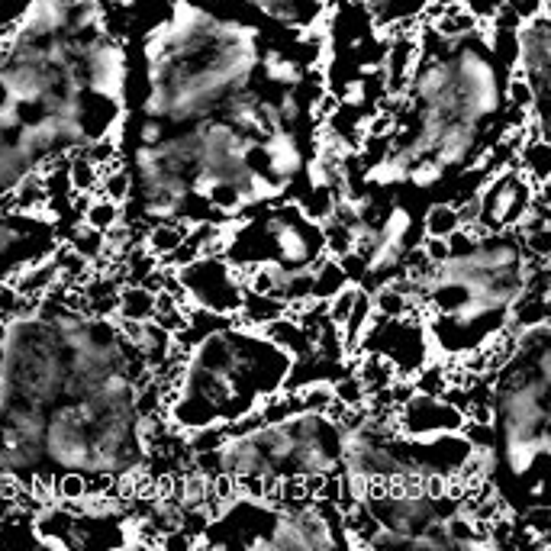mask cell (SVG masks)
I'll return each mask as SVG.
<instances>
[{
    "label": "cell",
    "instance_id": "9",
    "mask_svg": "<svg viewBox=\"0 0 551 551\" xmlns=\"http://www.w3.org/2000/svg\"><path fill=\"white\" fill-rule=\"evenodd\" d=\"M120 220H123V203H113V200H107V197L91 200V207H87L84 216H81V223L94 226V229H100V232H107L113 223H120Z\"/></svg>",
    "mask_w": 551,
    "mask_h": 551
},
{
    "label": "cell",
    "instance_id": "7",
    "mask_svg": "<svg viewBox=\"0 0 551 551\" xmlns=\"http://www.w3.org/2000/svg\"><path fill=\"white\" fill-rule=\"evenodd\" d=\"M458 226H461V220H458L455 203H432V207L426 210V216H423V236L448 239Z\"/></svg>",
    "mask_w": 551,
    "mask_h": 551
},
{
    "label": "cell",
    "instance_id": "17",
    "mask_svg": "<svg viewBox=\"0 0 551 551\" xmlns=\"http://www.w3.org/2000/svg\"><path fill=\"white\" fill-rule=\"evenodd\" d=\"M113 4H123V7H129V4H136V0H113Z\"/></svg>",
    "mask_w": 551,
    "mask_h": 551
},
{
    "label": "cell",
    "instance_id": "5",
    "mask_svg": "<svg viewBox=\"0 0 551 551\" xmlns=\"http://www.w3.org/2000/svg\"><path fill=\"white\" fill-rule=\"evenodd\" d=\"M100 184V168L84 155V145L68 152V187L75 191H97Z\"/></svg>",
    "mask_w": 551,
    "mask_h": 551
},
{
    "label": "cell",
    "instance_id": "15",
    "mask_svg": "<svg viewBox=\"0 0 551 551\" xmlns=\"http://www.w3.org/2000/svg\"><path fill=\"white\" fill-rule=\"evenodd\" d=\"M423 252L426 258L432 261V265H445L448 261V239H439V236H423Z\"/></svg>",
    "mask_w": 551,
    "mask_h": 551
},
{
    "label": "cell",
    "instance_id": "2",
    "mask_svg": "<svg viewBox=\"0 0 551 551\" xmlns=\"http://www.w3.org/2000/svg\"><path fill=\"white\" fill-rule=\"evenodd\" d=\"M152 313H155L152 290H145L142 284H123L120 290H116V316L145 323V319H152Z\"/></svg>",
    "mask_w": 551,
    "mask_h": 551
},
{
    "label": "cell",
    "instance_id": "11",
    "mask_svg": "<svg viewBox=\"0 0 551 551\" xmlns=\"http://www.w3.org/2000/svg\"><path fill=\"white\" fill-rule=\"evenodd\" d=\"M319 232H323V252L339 258L345 252H352V229L336 223V220H326L323 226H319Z\"/></svg>",
    "mask_w": 551,
    "mask_h": 551
},
{
    "label": "cell",
    "instance_id": "3",
    "mask_svg": "<svg viewBox=\"0 0 551 551\" xmlns=\"http://www.w3.org/2000/svg\"><path fill=\"white\" fill-rule=\"evenodd\" d=\"M187 226L184 220H158V223H152V229L145 232L142 236V245L149 249L155 258H162V255H168L174 245H178L184 236H187Z\"/></svg>",
    "mask_w": 551,
    "mask_h": 551
},
{
    "label": "cell",
    "instance_id": "14",
    "mask_svg": "<svg viewBox=\"0 0 551 551\" xmlns=\"http://www.w3.org/2000/svg\"><path fill=\"white\" fill-rule=\"evenodd\" d=\"M17 300H20V290L13 287L10 281H0V319L13 323V313H17Z\"/></svg>",
    "mask_w": 551,
    "mask_h": 551
},
{
    "label": "cell",
    "instance_id": "8",
    "mask_svg": "<svg viewBox=\"0 0 551 551\" xmlns=\"http://www.w3.org/2000/svg\"><path fill=\"white\" fill-rule=\"evenodd\" d=\"M100 197H107L113 203H126V197L133 194V174H129L123 165L120 168H113L107 174H100V184H97V191Z\"/></svg>",
    "mask_w": 551,
    "mask_h": 551
},
{
    "label": "cell",
    "instance_id": "16",
    "mask_svg": "<svg viewBox=\"0 0 551 551\" xmlns=\"http://www.w3.org/2000/svg\"><path fill=\"white\" fill-rule=\"evenodd\" d=\"M7 355H10V352H7V345H4V342H0V371H4V368H7Z\"/></svg>",
    "mask_w": 551,
    "mask_h": 551
},
{
    "label": "cell",
    "instance_id": "6",
    "mask_svg": "<svg viewBox=\"0 0 551 551\" xmlns=\"http://www.w3.org/2000/svg\"><path fill=\"white\" fill-rule=\"evenodd\" d=\"M336 191L332 187H326V184H310V191L303 194V200H300V213L307 216L310 223H316V226H323L326 220H329V213H332V203H336Z\"/></svg>",
    "mask_w": 551,
    "mask_h": 551
},
{
    "label": "cell",
    "instance_id": "12",
    "mask_svg": "<svg viewBox=\"0 0 551 551\" xmlns=\"http://www.w3.org/2000/svg\"><path fill=\"white\" fill-rule=\"evenodd\" d=\"M52 497L58 500H81L87 497V481L78 471H65V474H52Z\"/></svg>",
    "mask_w": 551,
    "mask_h": 551
},
{
    "label": "cell",
    "instance_id": "1",
    "mask_svg": "<svg viewBox=\"0 0 551 551\" xmlns=\"http://www.w3.org/2000/svg\"><path fill=\"white\" fill-rule=\"evenodd\" d=\"M464 423V413L455 410L452 403H445L435 394H423L416 390L410 400H403L397 406V426L403 435H413V439H429V435L439 432H458Z\"/></svg>",
    "mask_w": 551,
    "mask_h": 551
},
{
    "label": "cell",
    "instance_id": "10",
    "mask_svg": "<svg viewBox=\"0 0 551 551\" xmlns=\"http://www.w3.org/2000/svg\"><path fill=\"white\" fill-rule=\"evenodd\" d=\"M71 249H75L78 255H84L87 261H100L104 258V232L100 229H94V226H87V223H81L75 232H71Z\"/></svg>",
    "mask_w": 551,
    "mask_h": 551
},
{
    "label": "cell",
    "instance_id": "13",
    "mask_svg": "<svg viewBox=\"0 0 551 551\" xmlns=\"http://www.w3.org/2000/svg\"><path fill=\"white\" fill-rule=\"evenodd\" d=\"M339 265H342V271H345V278H348V284H358L361 278L368 274V258L365 255H358L355 249L352 252H345V255H339Z\"/></svg>",
    "mask_w": 551,
    "mask_h": 551
},
{
    "label": "cell",
    "instance_id": "4",
    "mask_svg": "<svg viewBox=\"0 0 551 551\" xmlns=\"http://www.w3.org/2000/svg\"><path fill=\"white\" fill-rule=\"evenodd\" d=\"M413 303H419V300H410V297H406L397 278H394V281H384L381 287H374V297H371L374 313L384 316V319H400L406 310L413 307Z\"/></svg>",
    "mask_w": 551,
    "mask_h": 551
}]
</instances>
